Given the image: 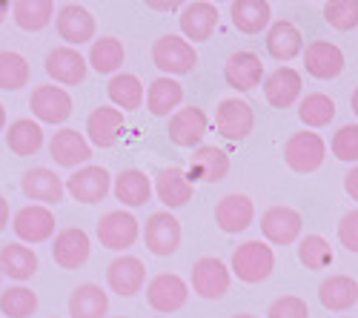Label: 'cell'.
I'll use <instances>...</instances> for the list:
<instances>
[{"mask_svg": "<svg viewBox=\"0 0 358 318\" xmlns=\"http://www.w3.org/2000/svg\"><path fill=\"white\" fill-rule=\"evenodd\" d=\"M273 270H275V252L261 238L244 241L232 252L229 273L238 275V281H244V284H261L273 275Z\"/></svg>", "mask_w": 358, "mask_h": 318, "instance_id": "1", "label": "cell"}, {"mask_svg": "<svg viewBox=\"0 0 358 318\" xmlns=\"http://www.w3.org/2000/svg\"><path fill=\"white\" fill-rule=\"evenodd\" d=\"M152 64L166 75H189L198 66V52L181 35H161L152 43Z\"/></svg>", "mask_w": 358, "mask_h": 318, "instance_id": "2", "label": "cell"}, {"mask_svg": "<svg viewBox=\"0 0 358 318\" xmlns=\"http://www.w3.org/2000/svg\"><path fill=\"white\" fill-rule=\"evenodd\" d=\"M327 158V143L318 132H292L284 143V161L292 172L298 175H307V172H315L321 169Z\"/></svg>", "mask_w": 358, "mask_h": 318, "instance_id": "3", "label": "cell"}, {"mask_svg": "<svg viewBox=\"0 0 358 318\" xmlns=\"http://www.w3.org/2000/svg\"><path fill=\"white\" fill-rule=\"evenodd\" d=\"M141 236H143L146 250L152 255H158V258L175 255L178 247H181V221H178L172 212H166V210L152 212L146 218Z\"/></svg>", "mask_w": 358, "mask_h": 318, "instance_id": "4", "label": "cell"}, {"mask_svg": "<svg viewBox=\"0 0 358 318\" xmlns=\"http://www.w3.org/2000/svg\"><path fill=\"white\" fill-rule=\"evenodd\" d=\"M141 238V224L127 210H112L98 221V241L112 252H127Z\"/></svg>", "mask_w": 358, "mask_h": 318, "instance_id": "5", "label": "cell"}, {"mask_svg": "<svg viewBox=\"0 0 358 318\" xmlns=\"http://www.w3.org/2000/svg\"><path fill=\"white\" fill-rule=\"evenodd\" d=\"M232 284V273L229 267L215 255H203L192 264V290L195 296H201L203 301H218L227 296Z\"/></svg>", "mask_w": 358, "mask_h": 318, "instance_id": "6", "label": "cell"}, {"mask_svg": "<svg viewBox=\"0 0 358 318\" xmlns=\"http://www.w3.org/2000/svg\"><path fill=\"white\" fill-rule=\"evenodd\" d=\"M29 109H32L38 124H64L72 115V95L64 86L43 83L35 86L32 95H29Z\"/></svg>", "mask_w": 358, "mask_h": 318, "instance_id": "7", "label": "cell"}, {"mask_svg": "<svg viewBox=\"0 0 358 318\" xmlns=\"http://www.w3.org/2000/svg\"><path fill=\"white\" fill-rule=\"evenodd\" d=\"M64 187L78 204H101V201L112 192V175L103 166L86 164V166L72 172V175L64 181Z\"/></svg>", "mask_w": 358, "mask_h": 318, "instance_id": "8", "label": "cell"}, {"mask_svg": "<svg viewBox=\"0 0 358 318\" xmlns=\"http://www.w3.org/2000/svg\"><path fill=\"white\" fill-rule=\"evenodd\" d=\"M55 212L49 207H41V204H29V207H20L12 218V229L20 244H43L55 236Z\"/></svg>", "mask_w": 358, "mask_h": 318, "instance_id": "9", "label": "cell"}, {"mask_svg": "<svg viewBox=\"0 0 358 318\" xmlns=\"http://www.w3.org/2000/svg\"><path fill=\"white\" fill-rule=\"evenodd\" d=\"M166 132H169V140L175 143V147H181V150L195 147L198 150L203 135L210 132V118H206V112L201 106H184V109L172 112Z\"/></svg>", "mask_w": 358, "mask_h": 318, "instance_id": "10", "label": "cell"}, {"mask_svg": "<svg viewBox=\"0 0 358 318\" xmlns=\"http://www.w3.org/2000/svg\"><path fill=\"white\" fill-rule=\"evenodd\" d=\"M215 129L227 140H244L255 129V112L241 98H224L215 109Z\"/></svg>", "mask_w": 358, "mask_h": 318, "instance_id": "11", "label": "cell"}, {"mask_svg": "<svg viewBox=\"0 0 358 318\" xmlns=\"http://www.w3.org/2000/svg\"><path fill=\"white\" fill-rule=\"evenodd\" d=\"M189 298V284L175 275V273H161L146 284V304L155 312H178Z\"/></svg>", "mask_w": 358, "mask_h": 318, "instance_id": "12", "label": "cell"}, {"mask_svg": "<svg viewBox=\"0 0 358 318\" xmlns=\"http://www.w3.org/2000/svg\"><path fill=\"white\" fill-rule=\"evenodd\" d=\"M55 26H57L61 41H66V46H72V49L95 41V17L80 3H64L55 12Z\"/></svg>", "mask_w": 358, "mask_h": 318, "instance_id": "13", "label": "cell"}, {"mask_svg": "<svg viewBox=\"0 0 358 318\" xmlns=\"http://www.w3.org/2000/svg\"><path fill=\"white\" fill-rule=\"evenodd\" d=\"M218 20H221V15H218L215 3H206V0L184 3L181 15H178V23H181V38L189 41L192 46L201 43V41H210Z\"/></svg>", "mask_w": 358, "mask_h": 318, "instance_id": "14", "label": "cell"}, {"mask_svg": "<svg viewBox=\"0 0 358 318\" xmlns=\"http://www.w3.org/2000/svg\"><path fill=\"white\" fill-rule=\"evenodd\" d=\"M252 221H255V204L244 192H229L215 204V224L227 236L247 233L252 226Z\"/></svg>", "mask_w": 358, "mask_h": 318, "instance_id": "15", "label": "cell"}, {"mask_svg": "<svg viewBox=\"0 0 358 318\" xmlns=\"http://www.w3.org/2000/svg\"><path fill=\"white\" fill-rule=\"evenodd\" d=\"M301 212L292 207H270L261 215V236L266 238V244L275 247H287L301 238Z\"/></svg>", "mask_w": 358, "mask_h": 318, "instance_id": "16", "label": "cell"}, {"mask_svg": "<svg viewBox=\"0 0 358 318\" xmlns=\"http://www.w3.org/2000/svg\"><path fill=\"white\" fill-rule=\"evenodd\" d=\"M20 189L29 201H38L41 207H52V204H61L64 195H66V187H64V178L57 175L55 169H46V166H32L23 172L20 178Z\"/></svg>", "mask_w": 358, "mask_h": 318, "instance_id": "17", "label": "cell"}, {"mask_svg": "<svg viewBox=\"0 0 358 318\" xmlns=\"http://www.w3.org/2000/svg\"><path fill=\"white\" fill-rule=\"evenodd\" d=\"M89 252H92V241L80 226L61 229L52 241V258L61 270H80L89 261Z\"/></svg>", "mask_w": 358, "mask_h": 318, "instance_id": "18", "label": "cell"}, {"mask_svg": "<svg viewBox=\"0 0 358 318\" xmlns=\"http://www.w3.org/2000/svg\"><path fill=\"white\" fill-rule=\"evenodd\" d=\"M106 284L109 290L117 293L121 298H132L143 290L146 284V267L135 255H117L115 261L106 267Z\"/></svg>", "mask_w": 358, "mask_h": 318, "instance_id": "19", "label": "cell"}, {"mask_svg": "<svg viewBox=\"0 0 358 318\" xmlns=\"http://www.w3.org/2000/svg\"><path fill=\"white\" fill-rule=\"evenodd\" d=\"M43 69L46 75L55 80V83H64V86H78L86 80V57L72 49V46H55L49 55H46V61H43Z\"/></svg>", "mask_w": 358, "mask_h": 318, "instance_id": "20", "label": "cell"}, {"mask_svg": "<svg viewBox=\"0 0 358 318\" xmlns=\"http://www.w3.org/2000/svg\"><path fill=\"white\" fill-rule=\"evenodd\" d=\"M49 155L57 166H66V169H80L86 166V161L92 158V147L89 140L72 129V127H64L61 132H55L52 140H49Z\"/></svg>", "mask_w": 358, "mask_h": 318, "instance_id": "21", "label": "cell"}, {"mask_svg": "<svg viewBox=\"0 0 358 318\" xmlns=\"http://www.w3.org/2000/svg\"><path fill=\"white\" fill-rule=\"evenodd\" d=\"M264 78V64L255 52L247 49H238L227 57L224 64V80L232 86L235 92H252L255 86H261Z\"/></svg>", "mask_w": 358, "mask_h": 318, "instance_id": "22", "label": "cell"}, {"mask_svg": "<svg viewBox=\"0 0 358 318\" xmlns=\"http://www.w3.org/2000/svg\"><path fill=\"white\" fill-rule=\"evenodd\" d=\"M124 132V112H117L115 106H95L86 118V140L89 147L109 150L117 143Z\"/></svg>", "mask_w": 358, "mask_h": 318, "instance_id": "23", "label": "cell"}, {"mask_svg": "<svg viewBox=\"0 0 358 318\" xmlns=\"http://www.w3.org/2000/svg\"><path fill=\"white\" fill-rule=\"evenodd\" d=\"M152 192L158 195L161 204L166 207V212H172L178 207L189 204L192 195H195V187L187 178V169H181V166H164L158 175H155Z\"/></svg>", "mask_w": 358, "mask_h": 318, "instance_id": "24", "label": "cell"}, {"mask_svg": "<svg viewBox=\"0 0 358 318\" xmlns=\"http://www.w3.org/2000/svg\"><path fill=\"white\" fill-rule=\"evenodd\" d=\"M229 172V155L218 147H198L192 155H189V166H187V178L189 184L195 187L198 181L201 184H218L227 178Z\"/></svg>", "mask_w": 358, "mask_h": 318, "instance_id": "25", "label": "cell"}, {"mask_svg": "<svg viewBox=\"0 0 358 318\" xmlns=\"http://www.w3.org/2000/svg\"><path fill=\"white\" fill-rule=\"evenodd\" d=\"M301 89H304L301 72H295L292 66H278L275 72L264 78V98L275 109H289L301 98Z\"/></svg>", "mask_w": 358, "mask_h": 318, "instance_id": "26", "label": "cell"}, {"mask_svg": "<svg viewBox=\"0 0 358 318\" xmlns=\"http://www.w3.org/2000/svg\"><path fill=\"white\" fill-rule=\"evenodd\" d=\"M304 69L318 80H333L344 72V52L330 41H313L304 52Z\"/></svg>", "mask_w": 358, "mask_h": 318, "instance_id": "27", "label": "cell"}, {"mask_svg": "<svg viewBox=\"0 0 358 318\" xmlns=\"http://www.w3.org/2000/svg\"><path fill=\"white\" fill-rule=\"evenodd\" d=\"M318 301L330 312H347L358 304V281L352 275H330L318 284Z\"/></svg>", "mask_w": 358, "mask_h": 318, "instance_id": "28", "label": "cell"}, {"mask_svg": "<svg viewBox=\"0 0 358 318\" xmlns=\"http://www.w3.org/2000/svg\"><path fill=\"white\" fill-rule=\"evenodd\" d=\"M266 52H270V57H275V61H281V64L298 57L304 52L301 29H298L292 20H275L270 26V32H266Z\"/></svg>", "mask_w": 358, "mask_h": 318, "instance_id": "29", "label": "cell"}, {"mask_svg": "<svg viewBox=\"0 0 358 318\" xmlns=\"http://www.w3.org/2000/svg\"><path fill=\"white\" fill-rule=\"evenodd\" d=\"M38 273V252L20 241L0 247V275H9L12 281L23 284Z\"/></svg>", "mask_w": 358, "mask_h": 318, "instance_id": "30", "label": "cell"}, {"mask_svg": "<svg viewBox=\"0 0 358 318\" xmlns=\"http://www.w3.org/2000/svg\"><path fill=\"white\" fill-rule=\"evenodd\" d=\"M112 192L124 207H143L152 198V181L146 178V172L141 169H121L112 178Z\"/></svg>", "mask_w": 358, "mask_h": 318, "instance_id": "31", "label": "cell"}, {"mask_svg": "<svg viewBox=\"0 0 358 318\" xmlns=\"http://www.w3.org/2000/svg\"><path fill=\"white\" fill-rule=\"evenodd\" d=\"M229 17L232 26L244 35H258L264 32L273 20V6L266 0H235L229 6Z\"/></svg>", "mask_w": 358, "mask_h": 318, "instance_id": "32", "label": "cell"}, {"mask_svg": "<svg viewBox=\"0 0 358 318\" xmlns=\"http://www.w3.org/2000/svg\"><path fill=\"white\" fill-rule=\"evenodd\" d=\"M184 103V86L178 83L175 78H155L149 83L146 89V109L149 115H155V118H166L169 112H178V106Z\"/></svg>", "mask_w": 358, "mask_h": 318, "instance_id": "33", "label": "cell"}, {"mask_svg": "<svg viewBox=\"0 0 358 318\" xmlns=\"http://www.w3.org/2000/svg\"><path fill=\"white\" fill-rule=\"evenodd\" d=\"M109 293L101 284H78L69 296V318H106Z\"/></svg>", "mask_w": 358, "mask_h": 318, "instance_id": "34", "label": "cell"}, {"mask_svg": "<svg viewBox=\"0 0 358 318\" xmlns=\"http://www.w3.org/2000/svg\"><path fill=\"white\" fill-rule=\"evenodd\" d=\"M106 95L112 101V106L117 112H132V109H141L143 101H146V92H143V83L138 75L132 72H117L109 78L106 83Z\"/></svg>", "mask_w": 358, "mask_h": 318, "instance_id": "35", "label": "cell"}, {"mask_svg": "<svg viewBox=\"0 0 358 318\" xmlns=\"http://www.w3.org/2000/svg\"><path fill=\"white\" fill-rule=\"evenodd\" d=\"M127 61V49L124 43L106 35V38H98L92 41V49H89V57H86V66H92L98 75H117L121 72Z\"/></svg>", "mask_w": 358, "mask_h": 318, "instance_id": "36", "label": "cell"}, {"mask_svg": "<svg viewBox=\"0 0 358 318\" xmlns=\"http://www.w3.org/2000/svg\"><path fill=\"white\" fill-rule=\"evenodd\" d=\"M6 147L20 158L38 155L41 147H43V127L32 118H17L6 129Z\"/></svg>", "mask_w": 358, "mask_h": 318, "instance_id": "37", "label": "cell"}, {"mask_svg": "<svg viewBox=\"0 0 358 318\" xmlns=\"http://www.w3.org/2000/svg\"><path fill=\"white\" fill-rule=\"evenodd\" d=\"M12 17L23 32H41L55 20V3L52 0H17L12 3Z\"/></svg>", "mask_w": 358, "mask_h": 318, "instance_id": "38", "label": "cell"}, {"mask_svg": "<svg viewBox=\"0 0 358 318\" xmlns=\"http://www.w3.org/2000/svg\"><path fill=\"white\" fill-rule=\"evenodd\" d=\"M298 118L310 129H321L336 118V101L324 92H310L307 98H301L298 103Z\"/></svg>", "mask_w": 358, "mask_h": 318, "instance_id": "39", "label": "cell"}, {"mask_svg": "<svg viewBox=\"0 0 358 318\" xmlns=\"http://www.w3.org/2000/svg\"><path fill=\"white\" fill-rule=\"evenodd\" d=\"M29 78H32V69H29V61L20 52H0V89L17 92L29 83Z\"/></svg>", "mask_w": 358, "mask_h": 318, "instance_id": "40", "label": "cell"}, {"mask_svg": "<svg viewBox=\"0 0 358 318\" xmlns=\"http://www.w3.org/2000/svg\"><path fill=\"white\" fill-rule=\"evenodd\" d=\"M0 312L6 318H32L38 312V293L23 284L6 287V290L0 293Z\"/></svg>", "mask_w": 358, "mask_h": 318, "instance_id": "41", "label": "cell"}, {"mask_svg": "<svg viewBox=\"0 0 358 318\" xmlns=\"http://www.w3.org/2000/svg\"><path fill=\"white\" fill-rule=\"evenodd\" d=\"M333 247L327 238L321 236H304L301 241H298V261H301L307 270H327L333 264Z\"/></svg>", "mask_w": 358, "mask_h": 318, "instance_id": "42", "label": "cell"}, {"mask_svg": "<svg viewBox=\"0 0 358 318\" xmlns=\"http://www.w3.org/2000/svg\"><path fill=\"white\" fill-rule=\"evenodd\" d=\"M324 20L338 32H350L358 26V0H330V3H324Z\"/></svg>", "mask_w": 358, "mask_h": 318, "instance_id": "43", "label": "cell"}, {"mask_svg": "<svg viewBox=\"0 0 358 318\" xmlns=\"http://www.w3.org/2000/svg\"><path fill=\"white\" fill-rule=\"evenodd\" d=\"M330 150L338 161L344 164H358V124H344L333 140H330Z\"/></svg>", "mask_w": 358, "mask_h": 318, "instance_id": "44", "label": "cell"}, {"mask_svg": "<svg viewBox=\"0 0 358 318\" xmlns=\"http://www.w3.org/2000/svg\"><path fill=\"white\" fill-rule=\"evenodd\" d=\"M266 318H310V307H307L304 298H298V296H281L270 304Z\"/></svg>", "mask_w": 358, "mask_h": 318, "instance_id": "45", "label": "cell"}, {"mask_svg": "<svg viewBox=\"0 0 358 318\" xmlns=\"http://www.w3.org/2000/svg\"><path fill=\"white\" fill-rule=\"evenodd\" d=\"M338 241L341 247H347L350 252L358 255V210H350L341 215L338 221Z\"/></svg>", "mask_w": 358, "mask_h": 318, "instance_id": "46", "label": "cell"}, {"mask_svg": "<svg viewBox=\"0 0 358 318\" xmlns=\"http://www.w3.org/2000/svg\"><path fill=\"white\" fill-rule=\"evenodd\" d=\"M344 189H347V195H350L352 201H358V164L344 175Z\"/></svg>", "mask_w": 358, "mask_h": 318, "instance_id": "47", "label": "cell"}, {"mask_svg": "<svg viewBox=\"0 0 358 318\" xmlns=\"http://www.w3.org/2000/svg\"><path fill=\"white\" fill-rule=\"evenodd\" d=\"M146 9H155V12H181L184 3H181V0H169V3H161V0H149Z\"/></svg>", "mask_w": 358, "mask_h": 318, "instance_id": "48", "label": "cell"}, {"mask_svg": "<svg viewBox=\"0 0 358 318\" xmlns=\"http://www.w3.org/2000/svg\"><path fill=\"white\" fill-rule=\"evenodd\" d=\"M6 226H9V201L0 195V233H3Z\"/></svg>", "mask_w": 358, "mask_h": 318, "instance_id": "49", "label": "cell"}, {"mask_svg": "<svg viewBox=\"0 0 358 318\" xmlns=\"http://www.w3.org/2000/svg\"><path fill=\"white\" fill-rule=\"evenodd\" d=\"M9 17V3H6V0H0V23H3Z\"/></svg>", "mask_w": 358, "mask_h": 318, "instance_id": "50", "label": "cell"}, {"mask_svg": "<svg viewBox=\"0 0 358 318\" xmlns=\"http://www.w3.org/2000/svg\"><path fill=\"white\" fill-rule=\"evenodd\" d=\"M350 106H352V112H355V118H358V86L352 89V98H350Z\"/></svg>", "mask_w": 358, "mask_h": 318, "instance_id": "51", "label": "cell"}, {"mask_svg": "<svg viewBox=\"0 0 358 318\" xmlns=\"http://www.w3.org/2000/svg\"><path fill=\"white\" fill-rule=\"evenodd\" d=\"M3 129H6V106L0 103V132H3Z\"/></svg>", "mask_w": 358, "mask_h": 318, "instance_id": "52", "label": "cell"}, {"mask_svg": "<svg viewBox=\"0 0 358 318\" xmlns=\"http://www.w3.org/2000/svg\"><path fill=\"white\" fill-rule=\"evenodd\" d=\"M232 318H258V315H250V312H238V315H232Z\"/></svg>", "mask_w": 358, "mask_h": 318, "instance_id": "53", "label": "cell"}, {"mask_svg": "<svg viewBox=\"0 0 358 318\" xmlns=\"http://www.w3.org/2000/svg\"><path fill=\"white\" fill-rule=\"evenodd\" d=\"M0 281H3V275H0Z\"/></svg>", "mask_w": 358, "mask_h": 318, "instance_id": "54", "label": "cell"}, {"mask_svg": "<svg viewBox=\"0 0 358 318\" xmlns=\"http://www.w3.org/2000/svg\"><path fill=\"white\" fill-rule=\"evenodd\" d=\"M117 318H124V315H117Z\"/></svg>", "mask_w": 358, "mask_h": 318, "instance_id": "55", "label": "cell"}, {"mask_svg": "<svg viewBox=\"0 0 358 318\" xmlns=\"http://www.w3.org/2000/svg\"><path fill=\"white\" fill-rule=\"evenodd\" d=\"M344 318H347V315H344Z\"/></svg>", "mask_w": 358, "mask_h": 318, "instance_id": "56", "label": "cell"}]
</instances>
